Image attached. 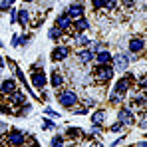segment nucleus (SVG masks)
Wrapping results in <instances>:
<instances>
[{"label":"nucleus","instance_id":"13","mask_svg":"<svg viewBox=\"0 0 147 147\" xmlns=\"http://www.w3.org/2000/svg\"><path fill=\"white\" fill-rule=\"evenodd\" d=\"M94 56H96V54H94V50H84V52H80V54H78V58H80V62H82V64H90V62L94 60Z\"/></svg>","mask_w":147,"mask_h":147},{"label":"nucleus","instance_id":"34","mask_svg":"<svg viewBox=\"0 0 147 147\" xmlns=\"http://www.w3.org/2000/svg\"><path fill=\"white\" fill-rule=\"evenodd\" d=\"M46 113H48V115H58V111H54V109H50V107L46 109Z\"/></svg>","mask_w":147,"mask_h":147},{"label":"nucleus","instance_id":"14","mask_svg":"<svg viewBox=\"0 0 147 147\" xmlns=\"http://www.w3.org/2000/svg\"><path fill=\"white\" fill-rule=\"evenodd\" d=\"M94 8L99 10V8H115V2L111 0H94Z\"/></svg>","mask_w":147,"mask_h":147},{"label":"nucleus","instance_id":"11","mask_svg":"<svg viewBox=\"0 0 147 147\" xmlns=\"http://www.w3.org/2000/svg\"><path fill=\"white\" fill-rule=\"evenodd\" d=\"M94 60H98V64H109L111 62V54L107 50H99L98 54L94 56Z\"/></svg>","mask_w":147,"mask_h":147},{"label":"nucleus","instance_id":"4","mask_svg":"<svg viewBox=\"0 0 147 147\" xmlns=\"http://www.w3.org/2000/svg\"><path fill=\"white\" fill-rule=\"evenodd\" d=\"M32 84H34L36 90H42V88L46 86V76H44L42 70H34V72H32Z\"/></svg>","mask_w":147,"mask_h":147},{"label":"nucleus","instance_id":"38","mask_svg":"<svg viewBox=\"0 0 147 147\" xmlns=\"http://www.w3.org/2000/svg\"><path fill=\"white\" fill-rule=\"evenodd\" d=\"M0 46H2V42H0Z\"/></svg>","mask_w":147,"mask_h":147},{"label":"nucleus","instance_id":"37","mask_svg":"<svg viewBox=\"0 0 147 147\" xmlns=\"http://www.w3.org/2000/svg\"><path fill=\"white\" fill-rule=\"evenodd\" d=\"M24 2H34V0H24Z\"/></svg>","mask_w":147,"mask_h":147},{"label":"nucleus","instance_id":"1","mask_svg":"<svg viewBox=\"0 0 147 147\" xmlns=\"http://www.w3.org/2000/svg\"><path fill=\"white\" fill-rule=\"evenodd\" d=\"M58 99H60V103H62L64 107H68V109H72L74 105L78 103V96L74 94L72 90H62V92L58 94Z\"/></svg>","mask_w":147,"mask_h":147},{"label":"nucleus","instance_id":"32","mask_svg":"<svg viewBox=\"0 0 147 147\" xmlns=\"http://www.w3.org/2000/svg\"><path fill=\"white\" fill-rule=\"evenodd\" d=\"M30 40V36H20V44H26Z\"/></svg>","mask_w":147,"mask_h":147},{"label":"nucleus","instance_id":"22","mask_svg":"<svg viewBox=\"0 0 147 147\" xmlns=\"http://www.w3.org/2000/svg\"><path fill=\"white\" fill-rule=\"evenodd\" d=\"M76 44H80V46H90V38L84 36V34H78V36H76Z\"/></svg>","mask_w":147,"mask_h":147},{"label":"nucleus","instance_id":"7","mask_svg":"<svg viewBox=\"0 0 147 147\" xmlns=\"http://www.w3.org/2000/svg\"><path fill=\"white\" fill-rule=\"evenodd\" d=\"M143 48H145L143 38H133V40L129 42V52H131V54H139V52H143Z\"/></svg>","mask_w":147,"mask_h":147},{"label":"nucleus","instance_id":"12","mask_svg":"<svg viewBox=\"0 0 147 147\" xmlns=\"http://www.w3.org/2000/svg\"><path fill=\"white\" fill-rule=\"evenodd\" d=\"M8 139H10V143L12 145H22L24 143V133H20V131H10V135H8Z\"/></svg>","mask_w":147,"mask_h":147},{"label":"nucleus","instance_id":"9","mask_svg":"<svg viewBox=\"0 0 147 147\" xmlns=\"http://www.w3.org/2000/svg\"><path fill=\"white\" fill-rule=\"evenodd\" d=\"M68 54H70V50L66 48V46H58V48H54V52H52V60H66Z\"/></svg>","mask_w":147,"mask_h":147},{"label":"nucleus","instance_id":"31","mask_svg":"<svg viewBox=\"0 0 147 147\" xmlns=\"http://www.w3.org/2000/svg\"><path fill=\"white\" fill-rule=\"evenodd\" d=\"M139 86H141V90H145V76L139 78Z\"/></svg>","mask_w":147,"mask_h":147},{"label":"nucleus","instance_id":"8","mask_svg":"<svg viewBox=\"0 0 147 147\" xmlns=\"http://www.w3.org/2000/svg\"><path fill=\"white\" fill-rule=\"evenodd\" d=\"M68 16H70L72 20L82 18V16H84V8H82V4H72V6L68 8Z\"/></svg>","mask_w":147,"mask_h":147},{"label":"nucleus","instance_id":"33","mask_svg":"<svg viewBox=\"0 0 147 147\" xmlns=\"http://www.w3.org/2000/svg\"><path fill=\"white\" fill-rule=\"evenodd\" d=\"M0 111H2V113H10V109H8L6 105H0Z\"/></svg>","mask_w":147,"mask_h":147},{"label":"nucleus","instance_id":"35","mask_svg":"<svg viewBox=\"0 0 147 147\" xmlns=\"http://www.w3.org/2000/svg\"><path fill=\"white\" fill-rule=\"evenodd\" d=\"M86 105H88V107H92V105H96V101H94V99H88V101H86Z\"/></svg>","mask_w":147,"mask_h":147},{"label":"nucleus","instance_id":"2","mask_svg":"<svg viewBox=\"0 0 147 147\" xmlns=\"http://www.w3.org/2000/svg\"><path fill=\"white\" fill-rule=\"evenodd\" d=\"M111 78H113V68L109 64H99L96 70V80L103 84V82H109Z\"/></svg>","mask_w":147,"mask_h":147},{"label":"nucleus","instance_id":"27","mask_svg":"<svg viewBox=\"0 0 147 147\" xmlns=\"http://www.w3.org/2000/svg\"><path fill=\"white\" fill-rule=\"evenodd\" d=\"M54 127V121H50V119H44V129H52Z\"/></svg>","mask_w":147,"mask_h":147},{"label":"nucleus","instance_id":"16","mask_svg":"<svg viewBox=\"0 0 147 147\" xmlns=\"http://www.w3.org/2000/svg\"><path fill=\"white\" fill-rule=\"evenodd\" d=\"M103 119H105V111H103V109H99V111H96V113L92 115V123L98 125V127L103 123Z\"/></svg>","mask_w":147,"mask_h":147},{"label":"nucleus","instance_id":"21","mask_svg":"<svg viewBox=\"0 0 147 147\" xmlns=\"http://www.w3.org/2000/svg\"><path fill=\"white\" fill-rule=\"evenodd\" d=\"M76 28H78L80 32H84V30H88V28H90V22H88L86 18H78V22H76Z\"/></svg>","mask_w":147,"mask_h":147},{"label":"nucleus","instance_id":"10","mask_svg":"<svg viewBox=\"0 0 147 147\" xmlns=\"http://www.w3.org/2000/svg\"><path fill=\"white\" fill-rule=\"evenodd\" d=\"M56 26L62 28V30H68V28H72V18L68 14H60L58 20H56Z\"/></svg>","mask_w":147,"mask_h":147},{"label":"nucleus","instance_id":"25","mask_svg":"<svg viewBox=\"0 0 147 147\" xmlns=\"http://www.w3.org/2000/svg\"><path fill=\"white\" fill-rule=\"evenodd\" d=\"M16 18H18V10H10V22H16Z\"/></svg>","mask_w":147,"mask_h":147},{"label":"nucleus","instance_id":"26","mask_svg":"<svg viewBox=\"0 0 147 147\" xmlns=\"http://www.w3.org/2000/svg\"><path fill=\"white\" fill-rule=\"evenodd\" d=\"M16 78H18V80H20V82H24V84H26V78H24V74L20 72V70H18V68H16Z\"/></svg>","mask_w":147,"mask_h":147},{"label":"nucleus","instance_id":"20","mask_svg":"<svg viewBox=\"0 0 147 147\" xmlns=\"http://www.w3.org/2000/svg\"><path fill=\"white\" fill-rule=\"evenodd\" d=\"M16 20H18L22 26H26V24H28V20H30V16H28L26 10H18V18H16Z\"/></svg>","mask_w":147,"mask_h":147},{"label":"nucleus","instance_id":"5","mask_svg":"<svg viewBox=\"0 0 147 147\" xmlns=\"http://www.w3.org/2000/svg\"><path fill=\"white\" fill-rule=\"evenodd\" d=\"M129 78H121L117 84H115V90H113V94L115 96H119V98H123L125 94H127V90H129Z\"/></svg>","mask_w":147,"mask_h":147},{"label":"nucleus","instance_id":"18","mask_svg":"<svg viewBox=\"0 0 147 147\" xmlns=\"http://www.w3.org/2000/svg\"><path fill=\"white\" fill-rule=\"evenodd\" d=\"M8 96H10V101H12L14 105H18V103H22V101H24V96H22L20 92H16V90H14V92H10Z\"/></svg>","mask_w":147,"mask_h":147},{"label":"nucleus","instance_id":"24","mask_svg":"<svg viewBox=\"0 0 147 147\" xmlns=\"http://www.w3.org/2000/svg\"><path fill=\"white\" fill-rule=\"evenodd\" d=\"M12 4H10V0H0V10H8Z\"/></svg>","mask_w":147,"mask_h":147},{"label":"nucleus","instance_id":"23","mask_svg":"<svg viewBox=\"0 0 147 147\" xmlns=\"http://www.w3.org/2000/svg\"><path fill=\"white\" fill-rule=\"evenodd\" d=\"M109 129H111V131H113V133H117V131H121V129H123V123H121V121L113 123V125H111V127H109Z\"/></svg>","mask_w":147,"mask_h":147},{"label":"nucleus","instance_id":"17","mask_svg":"<svg viewBox=\"0 0 147 147\" xmlns=\"http://www.w3.org/2000/svg\"><path fill=\"white\" fill-rule=\"evenodd\" d=\"M62 84H64V78H62V74L58 72V70H56V72H52V86H54V88H60Z\"/></svg>","mask_w":147,"mask_h":147},{"label":"nucleus","instance_id":"15","mask_svg":"<svg viewBox=\"0 0 147 147\" xmlns=\"http://www.w3.org/2000/svg\"><path fill=\"white\" fill-rule=\"evenodd\" d=\"M16 90V82L14 80H4L2 82V94H10Z\"/></svg>","mask_w":147,"mask_h":147},{"label":"nucleus","instance_id":"36","mask_svg":"<svg viewBox=\"0 0 147 147\" xmlns=\"http://www.w3.org/2000/svg\"><path fill=\"white\" fill-rule=\"evenodd\" d=\"M2 68H4V62H2V58H0V70H2Z\"/></svg>","mask_w":147,"mask_h":147},{"label":"nucleus","instance_id":"19","mask_svg":"<svg viewBox=\"0 0 147 147\" xmlns=\"http://www.w3.org/2000/svg\"><path fill=\"white\" fill-rule=\"evenodd\" d=\"M48 36L52 38V40H60V36H62V28H58V26L50 28V30H48Z\"/></svg>","mask_w":147,"mask_h":147},{"label":"nucleus","instance_id":"3","mask_svg":"<svg viewBox=\"0 0 147 147\" xmlns=\"http://www.w3.org/2000/svg\"><path fill=\"white\" fill-rule=\"evenodd\" d=\"M111 60H113V68H115L117 72H125V70H127V66H129V58H127L125 54L111 56Z\"/></svg>","mask_w":147,"mask_h":147},{"label":"nucleus","instance_id":"30","mask_svg":"<svg viewBox=\"0 0 147 147\" xmlns=\"http://www.w3.org/2000/svg\"><path fill=\"white\" fill-rule=\"evenodd\" d=\"M52 145H62V137H54L52 139Z\"/></svg>","mask_w":147,"mask_h":147},{"label":"nucleus","instance_id":"6","mask_svg":"<svg viewBox=\"0 0 147 147\" xmlns=\"http://www.w3.org/2000/svg\"><path fill=\"white\" fill-rule=\"evenodd\" d=\"M117 119H119L123 125H133V123H135V117H133V113H131L127 107L119 109V113H117Z\"/></svg>","mask_w":147,"mask_h":147},{"label":"nucleus","instance_id":"28","mask_svg":"<svg viewBox=\"0 0 147 147\" xmlns=\"http://www.w3.org/2000/svg\"><path fill=\"white\" fill-rule=\"evenodd\" d=\"M135 103H139V105L143 107V105H145V96H139V98L135 99Z\"/></svg>","mask_w":147,"mask_h":147},{"label":"nucleus","instance_id":"29","mask_svg":"<svg viewBox=\"0 0 147 147\" xmlns=\"http://www.w3.org/2000/svg\"><path fill=\"white\" fill-rule=\"evenodd\" d=\"M12 46H20V36H14L12 38Z\"/></svg>","mask_w":147,"mask_h":147}]
</instances>
